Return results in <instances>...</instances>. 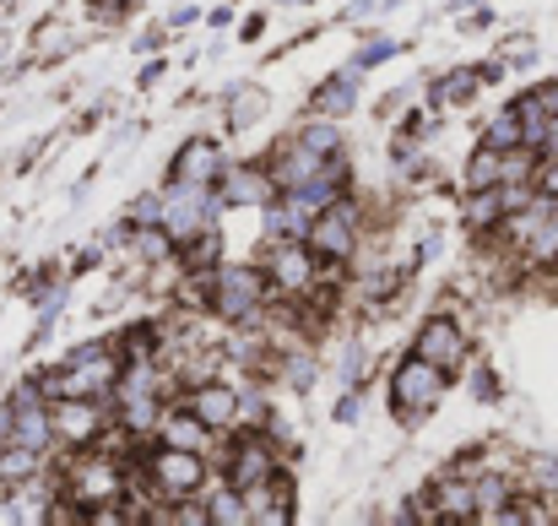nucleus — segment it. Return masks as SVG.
<instances>
[{
	"instance_id": "nucleus-14",
	"label": "nucleus",
	"mask_w": 558,
	"mask_h": 526,
	"mask_svg": "<svg viewBox=\"0 0 558 526\" xmlns=\"http://www.w3.org/2000/svg\"><path fill=\"white\" fill-rule=\"evenodd\" d=\"M217 179H222V184H217L222 206H266V201L277 195L271 169H244V164H233V169H222Z\"/></svg>"
},
{
	"instance_id": "nucleus-23",
	"label": "nucleus",
	"mask_w": 558,
	"mask_h": 526,
	"mask_svg": "<svg viewBox=\"0 0 558 526\" xmlns=\"http://www.w3.org/2000/svg\"><path fill=\"white\" fill-rule=\"evenodd\" d=\"M260 115H266V87H239V93H233V109H228V125L244 131V125H255Z\"/></svg>"
},
{
	"instance_id": "nucleus-29",
	"label": "nucleus",
	"mask_w": 558,
	"mask_h": 526,
	"mask_svg": "<svg viewBox=\"0 0 558 526\" xmlns=\"http://www.w3.org/2000/svg\"><path fill=\"white\" fill-rule=\"evenodd\" d=\"M505 55H510V60H532V55H537V44H532V38H515Z\"/></svg>"
},
{
	"instance_id": "nucleus-24",
	"label": "nucleus",
	"mask_w": 558,
	"mask_h": 526,
	"mask_svg": "<svg viewBox=\"0 0 558 526\" xmlns=\"http://www.w3.org/2000/svg\"><path fill=\"white\" fill-rule=\"evenodd\" d=\"M483 142H488V147H499V153L521 147V115H515V109L494 115V120H488V131H483Z\"/></svg>"
},
{
	"instance_id": "nucleus-26",
	"label": "nucleus",
	"mask_w": 558,
	"mask_h": 526,
	"mask_svg": "<svg viewBox=\"0 0 558 526\" xmlns=\"http://www.w3.org/2000/svg\"><path fill=\"white\" fill-rule=\"evenodd\" d=\"M532 489H537V500H558V456H537L532 462Z\"/></svg>"
},
{
	"instance_id": "nucleus-16",
	"label": "nucleus",
	"mask_w": 558,
	"mask_h": 526,
	"mask_svg": "<svg viewBox=\"0 0 558 526\" xmlns=\"http://www.w3.org/2000/svg\"><path fill=\"white\" fill-rule=\"evenodd\" d=\"M222 175V153H217V142H185V153L174 158V179H195V184H211V179Z\"/></svg>"
},
{
	"instance_id": "nucleus-28",
	"label": "nucleus",
	"mask_w": 558,
	"mask_h": 526,
	"mask_svg": "<svg viewBox=\"0 0 558 526\" xmlns=\"http://www.w3.org/2000/svg\"><path fill=\"white\" fill-rule=\"evenodd\" d=\"M537 147H543V158H558V120H548V131H543Z\"/></svg>"
},
{
	"instance_id": "nucleus-11",
	"label": "nucleus",
	"mask_w": 558,
	"mask_h": 526,
	"mask_svg": "<svg viewBox=\"0 0 558 526\" xmlns=\"http://www.w3.org/2000/svg\"><path fill=\"white\" fill-rule=\"evenodd\" d=\"M271 473H277V456H271V445H266L260 434H244V440L233 445V456L222 462V478H228V489H239V494L260 489Z\"/></svg>"
},
{
	"instance_id": "nucleus-3",
	"label": "nucleus",
	"mask_w": 558,
	"mask_h": 526,
	"mask_svg": "<svg viewBox=\"0 0 558 526\" xmlns=\"http://www.w3.org/2000/svg\"><path fill=\"white\" fill-rule=\"evenodd\" d=\"M260 299H266V272H255V266H222V272H211V294H206V304H211V315L217 321H250L255 310H260Z\"/></svg>"
},
{
	"instance_id": "nucleus-1",
	"label": "nucleus",
	"mask_w": 558,
	"mask_h": 526,
	"mask_svg": "<svg viewBox=\"0 0 558 526\" xmlns=\"http://www.w3.org/2000/svg\"><path fill=\"white\" fill-rule=\"evenodd\" d=\"M445 391H450V374L439 369V363H428V358H407L396 374H390V413L396 418H423V413H434L439 402H445Z\"/></svg>"
},
{
	"instance_id": "nucleus-13",
	"label": "nucleus",
	"mask_w": 558,
	"mask_h": 526,
	"mask_svg": "<svg viewBox=\"0 0 558 526\" xmlns=\"http://www.w3.org/2000/svg\"><path fill=\"white\" fill-rule=\"evenodd\" d=\"M428 500H434L428 505V522H477V489L461 473H445Z\"/></svg>"
},
{
	"instance_id": "nucleus-10",
	"label": "nucleus",
	"mask_w": 558,
	"mask_h": 526,
	"mask_svg": "<svg viewBox=\"0 0 558 526\" xmlns=\"http://www.w3.org/2000/svg\"><path fill=\"white\" fill-rule=\"evenodd\" d=\"M266 283L277 288V294H310L315 288V255H310V244H299V239H288V244H271V255H266Z\"/></svg>"
},
{
	"instance_id": "nucleus-22",
	"label": "nucleus",
	"mask_w": 558,
	"mask_h": 526,
	"mask_svg": "<svg viewBox=\"0 0 558 526\" xmlns=\"http://www.w3.org/2000/svg\"><path fill=\"white\" fill-rule=\"evenodd\" d=\"M71 44H76V33L54 16V22H44V27H38V38H33V60H60Z\"/></svg>"
},
{
	"instance_id": "nucleus-5",
	"label": "nucleus",
	"mask_w": 558,
	"mask_h": 526,
	"mask_svg": "<svg viewBox=\"0 0 558 526\" xmlns=\"http://www.w3.org/2000/svg\"><path fill=\"white\" fill-rule=\"evenodd\" d=\"M114 380H120V369L109 358V343H87L65 358V369L49 380V391L54 396H104V391H114Z\"/></svg>"
},
{
	"instance_id": "nucleus-8",
	"label": "nucleus",
	"mask_w": 558,
	"mask_h": 526,
	"mask_svg": "<svg viewBox=\"0 0 558 526\" xmlns=\"http://www.w3.org/2000/svg\"><path fill=\"white\" fill-rule=\"evenodd\" d=\"M104 423H109V413H104L93 396H60V402L49 407V429H54V440H65V445H93V440L104 434Z\"/></svg>"
},
{
	"instance_id": "nucleus-19",
	"label": "nucleus",
	"mask_w": 558,
	"mask_h": 526,
	"mask_svg": "<svg viewBox=\"0 0 558 526\" xmlns=\"http://www.w3.org/2000/svg\"><path fill=\"white\" fill-rule=\"evenodd\" d=\"M494 184H505V153L483 142V147L466 158V190H494Z\"/></svg>"
},
{
	"instance_id": "nucleus-12",
	"label": "nucleus",
	"mask_w": 558,
	"mask_h": 526,
	"mask_svg": "<svg viewBox=\"0 0 558 526\" xmlns=\"http://www.w3.org/2000/svg\"><path fill=\"white\" fill-rule=\"evenodd\" d=\"M185 407L206 423V429H211V434L239 423V391H233V385H222V380H201V385L190 391Z\"/></svg>"
},
{
	"instance_id": "nucleus-6",
	"label": "nucleus",
	"mask_w": 558,
	"mask_h": 526,
	"mask_svg": "<svg viewBox=\"0 0 558 526\" xmlns=\"http://www.w3.org/2000/svg\"><path fill=\"white\" fill-rule=\"evenodd\" d=\"M147 478L158 483L163 500H195L206 489V456L185 451V445H158L147 456Z\"/></svg>"
},
{
	"instance_id": "nucleus-27",
	"label": "nucleus",
	"mask_w": 558,
	"mask_h": 526,
	"mask_svg": "<svg viewBox=\"0 0 558 526\" xmlns=\"http://www.w3.org/2000/svg\"><path fill=\"white\" fill-rule=\"evenodd\" d=\"M136 223H163V195H153V201H142L136 212H131Z\"/></svg>"
},
{
	"instance_id": "nucleus-20",
	"label": "nucleus",
	"mask_w": 558,
	"mask_h": 526,
	"mask_svg": "<svg viewBox=\"0 0 558 526\" xmlns=\"http://www.w3.org/2000/svg\"><path fill=\"white\" fill-rule=\"evenodd\" d=\"M505 217V195H499V184L494 190H466V223L483 234V228H494Z\"/></svg>"
},
{
	"instance_id": "nucleus-9",
	"label": "nucleus",
	"mask_w": 558,
	"mask_h": 526,
	"mask_svg": "<svg viewBox=\"0 0 558 526\" xmlns=\"http://www.w3.org/2000/svg\"><path fill=\"white\" fill-rule=\"evenodd\" d=\"M412 352L428 358V363H439L445 374H456V369L466 363V332H461V321H450V315L423 321L417 337H412Z\"/></svg>"
},
{
	"instance_id": "nucleus-4",
	"label": "nucleus",
	"mask_w": 558,
	"mask_h": 526,
	"mask_svg": "<svg viewBox=\"0 0 558 526\" xmlns=\"http://www.w3.org/2000/svg\"><path fill=\"white\" fill-rule=\"evenodd\" d=\"M304 244H310L315 261H348V255L359 250V206H353V201L320 206V212L310 217V228H304Z\"/></svg>"
},
{
	"instance_id": "nucleus-2",
	"label": "nucleus",
	"mask_w": 558,
	"mask_h": 526,
	"mask_svg": "<svg viewBox=\"0 0 558 526\" xmlns=\"http://www.w3.org/2000/svg\"><path fill=\"white\" fill-rule=\"evenodd\" d=\"M217 212H222V195H217L211 184L174 179V184L163 190V228L174 234V244L190 239V234H201V228H211V223H217Z\"/></svg>"
},
{
	"instance_id": "nucleus-17",
	"label": "nucleus",
	"mask_w": 558,
	"mask_h": 526,
	"mask_svg": "<svg viewBox=\"0 0 558 526\" xmlns=\"http://www.w3.org/2000/svg\"><path fill=\"white\" fill-rule=\"evenodd\" d=\"M359 76H364L359 65H348L342 76H331V82H326V87L315 93V115H326V120H342V115L353 109V93H359Z\"/></svg>"
},
{
	"instance_id": "nucleus-7",
	"label": "nucleus",
	"mask_w": 558,
	"mask_h": 526,
	"mask_svg": "<svg viewBox=\"0 0 558 526\" xmlns=\"http://www.w3.org/2000/svg\"><path fill=\"white\" fill-rule=\"evenodd\" d=\"M65 500H87V505H109L125 500V473L114 456H82L65 478Z\"/></svg>"
},
{
	"instance_id": "nucleus-21",
	"label": "nucleus",
	"mask_w": 558,
	"mask_h": 526,
	"mask_svg": "<svg viewBox=\"0 0 558 526\" xmlns=\"http://www.w3.org/2000/svg\"><path fill=\"white\" fill-rule=\"evenodd\" d=\"M206 522H217V526H250V500H244L239 489H222V494H211V505H206Z\"/></svg>"
},
{
	"instance_id": "nucleus-30",
	"label": "nucleus",
	"mask_w": 558,
	"mask_h": 526,
	"mask_svg": "<svg viewBox=\"0 0 558 526\" xmlns=\"http://www.w3.org/2000/svg\"><path fill=\"white\" fill-rule=\"evenodd\" d=\"M125 5H136V0H93L98 16H114V11H125Z\"/></svg>"
},
{
	"instance_id": "nucleus-25",
	"label": "nucleus",
	"mask_w": 558,
	"mask_h": 526,
	"mask_svg": "<svg viewBox=\"0 0 558 526\" xmlns=\"http://www.w3.org/2000/svg\"><path fill=\"white\" fill-rule=\"evenodd\" d=\"M299 142H304L310 153H320V158H337V153H342V131H337V125H326V120L304 125V131H299Z\"/></svg>"
},
{
	"instance_id": "nucleus-15",
	"label": "nucleus",
	"mask_w": 558,
	"mask_h": 526,
	"mask_svg": "<svg viewBox=\"0 0 558 526\" xmlns=\"http://www.w3.org/2000/svg\"><path fill=\"white\" fill-rule=\"evenodd\" d=\"M158 434H163V445H185V451H201V456H206V445H211V429H206L190 407L163 413V418H158Z\"/></svg>"
},
{
	"instance_id": "nucleus-18",
	"label": "nucleus",
	"mask_w": 558,
	"mask_h": 526,
	"mask_svg": "<svg viewBox=\"0 0 558 526\" xmlns=\"http://www.w3.org/2000/svg\"><path fill=\"white\" fill-rule=\"evenodd\" d=\"M488 76H499V65H488V71H456V76H445L439 87H434V109H456V104H472V93L488 82Z\"/></svg>"
}]
</instances>
